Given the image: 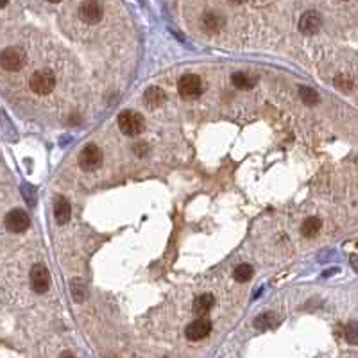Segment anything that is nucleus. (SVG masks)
<instances>
[{
  "instance_id": "nucleus-4",
  "label": "nucleus",
  "mask_w": 358,
  "mask_h": 358,
  "mask_svg": "<svg viewBox=\"0 0 358 358\" xmlns=\"http://www.w3.org/2000/svg\"><path fill=\"white\" fill-rule=\"evenodd\" d=\"M100 163H102V151L95 143L86 145L79 154V165L83 170H95L97 167H100Z\"/></svg>"
},
{
  "instance_id": "nucleus-9",
  "label": "nucleus",
  "mask_w": 358,
  "mask_h": 358,
  "mask_svg": "<svg viewBox=\"0 0 358 358\" xmlns=\"http://www.w3.org/2000/svg\"><path fill=\"white\" fill-rule=\"evenodd\" d=\"M5 226L13 233H22L31 226V219L24 210H11L5 217Z\"/></svg>"
},
{
  "instance_id": "nucleus-3",
  "label": "nucleus",
  "mask_w": 358,
  "mask_h": 358,
  "mask_svg": "<svg viewBox=\"0 0 358 358\" xmlns=\"http://www.w3.org/2000/svg\"><path fill=\"white\" fill-rule=\"evenodd\" d=\"M177 90H179V95L183 98H195L202 94V81L199 75L195 74H187L179 79V84H177Z\"/></svg>"
},
{
  "instance_id": "nucleus-8",
  "label": "nucleus",
  "mask_w": 358,
  "mask_h": 358,
  "mask_svg": "<svg viewBox=\"0 0 358 358\" xmlns=\"http://www.w3.org/2000/svg\"><path fill=\"white\" fill-rule=\"evenodd\" d=\"M104 16V7L100 2H83L79 5V18L86 24H98Z\"/></svg>"
},
{
  "instance_id": "nucleus-20",
  "label": "nucleus",
  "mask_w": 358,
  "mask_h": 358,
  "mask_svg": "<svg viewBox=\"0 0 358 358\" xmlns=\"http://www.w3.org/2000/svg\"><path fill=\"white\" fill-rule=\"evenodd\" d=\"M344 339L348 344H353L357 346L358 344V323H349L346 324V328H344Z\"/></svg>"
},
{
  "instance_id": "nucleus-17",
  "label": "nucleus",
  "mask_w": 358,
  "mask_h": 358,
  "mask_svg": "<svg viewBox=\"0 0 358 358\" xmlns=\"http://www.w3.org/2000/svg\"><path fill=\"white\" fill-rule=\"evenodd\" d=\"M276 324H278V317H276L274 314H270V312H265V314L258 315L255 319V328H258V329L274 328Z\"/></svg>"
},
{
  "instance_id": "nucleus-23",
  "label": "nucleus",
  "mask_w": 358,
  "mask_h": 358,
  "mask_svg": "<svg viewBox=\"0 0 358 358\" xmlns=\"http://www.w3.org/2000/svg\"><path fill=\"white\" fill-rule=\"evenodd\" d=\"M22 194H24L25 201H29V204H31V206H34V202H36V194H34V188L31 187V185H24V187H22Z\"/></svg>"
},
{
  "instance_id": "nucleus-6",
  "label": "nucleus",
  "mask_w": 358,
  "mask_h": 358,
  "mask_svg": "<svg viewBox=\"0 0 358 358\" xmlns=\"http://www.w3.org/2000/svg\"><path fill=\"white\" fill-rule=\"evenodd\" d=\"M210 333H211V321L202 319V317H199V319L190 323L187 328H185V335H187V339L192 340V342L206 339Z\"/></svg>"
},
{
  "instance_id": "nucleus-15",
  "label": "nucleus",
  "mask_w": 358,
  "mask_h": 358,
  "mask_svg": "<svg viewBox=\"0 0 358 358\" xmlns=\"http://www.w3.org/2000/svg\"><path fill=\"white\" fill-rule=\"evenodd\" d=\"M70 294L75 299V303H83L86 297H88V289L84 285L83 280H72L70 283Z\"/></svg>"
},
{
  "instance_id": "nucleus-2",
  "label": "nucleus",
  "mask_w": 358,
  "mask_h": 358,
  "mask_svg": "<svg viewBox=\"0 0 358 358\" xmlns=\"http://www.w3.org/2000/svg\"><path fill=\"white\" fill-rule=\"evenodd\" d=\"M143 118L140 113H134V111H122L118 115V128L124 134L128 136H138L140 132L143 131Z\"/></svg>"
},
{
  "instance_id": "nucleus-12",
  "label": "nucleus",
  "mask_w": 358,
  "mask_h": 358,
  "mask_svg": "<svg viewBox=\"0 0 358 358\" xmlns=\"http://www.w3.org/2000/svg\"><path fill=\"white\" fill-rule=\"evenodd\" d=\"M70 215H72V208H70V202L65 199L63 195L56 197L54 202V217L58 224H66L70 221Z\"/></svg>"
},
{
  "instance_id": "nucleus-10",
  "label": "nucleus",
  "mask_w": 358,
  "mask_h": 358,
  "mask_svg": "<svg viewBox=\"0 0 358 358\" xmlns=\"http://www.w3.org/2000/svg\"><path fill=\"white\" fill-rule=\"evenodd\" d=\"M321 16L315 11H306L299 18V31L303 34H315L321 29Z\"/></svg>"
},
{
  "instance_id": "nucleus-24",
  "label": "nucleus",
  "mask_w": 358,
  "mask_h": 358,
  "mask_svg": "<svg viewBox=\"0 0 358 358\" xmlns=\"http://www.w3.org/2000/svg\"><path fill=\"white\" fill-rule=\"evenodd\" d=\"M351 265H353V269L358 272V255H353V256H351Z\"/></svg>"
},
{
  "instance_id": "nucleus-18",
  "label": "nucleus",
  "mask_w": 358,
  "mask_h": 358,
  "mask_svg": "<svg viewBox=\"0 0 358 358\" xmlns=\"http://www.w3.org/2000/svg\"><path fill=\"white\" fill-rule=\"evenodd\" d=\"M231 83L235 84L236 88H240V90H251L256 84L255 79L249 77L247 74H242V72H236V74L231 75Z\"/></svg>"
},
{
  "instance_id": "nucleus-19",
  "label": "nucleus",
  "mask_w": 358,
  "mask_h": 358,
  "mask_svg": "<svg viewBox=\"0 0 358 358\" xmlns=\"http://www.w3.org/2000/svg\"><path fill=\"white\" fill-rule=\"evenodd\" d=\"M251 278H253V267H251V265L242 263L235 269V280L238 281V283H245V281H249Z\"/></svg>"
},
{
  "instance_id": "nucleus-22",
  "label": "nucleus",
  "mask_w": 358,
  "mask_h": 358,
  "mask_svg": "<svg viewBox=\"0 0 358 358\" xmlns=\"http://www.w3.org/2000/svg\"><path fill=\"white\" fill-rule=\"evenodd\" d=\"M333 83H335V86L339 90H342V92H351V90H353V83L346 77H340V75L339 77H335Z\"/></svg>"
},
{
  "instance_id": "nucleus-13",
  "label": "nucleus",
  "mask_w": 358,
  "mask_h": 358,
  "mask_svg": "<svg viewBox=\"0 0 358 358\" xmlns=\"http://www.w3.org/2000/svg\"><path fill=\"white\" fill-rule=\"evenodd\" d=\"M213 304H215L213 295H211V294H202V295H199L195 301H194V306H192V310H194V314H197V315H206L208 312L213 308Z\"/></svg>"
},
{
  "instance_id": "nucleus-7",
  "label": "nucleus",
  "mask_w": 358,
  "mask_h": 358,
  "mask_svg": "<svg viewBox=\"0 0 358 358\" xmlns=\"http://www.w3.org/2000/svg\"><path fill=\"white\" fill-rule=\"evenodd\" d=\"M0 65L5 72H16L24 66V52L15 49V47L5 49L0 56Z\"/></svg>"
},
{
  "instance_id": "nucleus-14",
  "label": "nucleus",
  "mask_w": 358,
  "mask_h": 358,
  "mask_svg": "<svg viewBox=\"0 0 358 358\" xmlns=\"http://www.w3.org/2000/svg\"><path fill=\"white\" fill-rule=\"evenodd\" d=\"M143 98H145V104H147V106L156 108V106H160V104L165 102L167 95H165V92H163L162 88H158V86H151V88L145 90Z\"/></svg>"
},
{
  "instance_id": "nucleus-5",
  "label": "nucleus",
  "mask_w": 358,
  "mask_h": 358,
  "mask_svg": "<svg viewBox=\"0 0 358 358\" xmlns=\"http://www.w3.org/2000/svg\"><path fill=\"white\" fill-rule=\"evenodd\" d=\"M29 280H31V287L34 292L38 294H43L47 292L50 287V274L47 267L45 265H34L33 269H31V274H29Z\"/></svg>"
},
{
  "instance_id": "nucleus-1",
  "label": "nucleus",
  "mask_w": 358,
  "mask_h": 358,
  "mask_svg": "<svg viewBox=\"0 0 358 358\" xmlns=\"http://www.w3.org/2000/svg\"><path fill=\"white\" fill-rule=\"evenodd\" d=\"M29 88L36 95H49L56 88V75L52 74V70H36L29 77Z\"/></svg>"
},
{
  "instance_id": "nucleus-21",
  "label": "nucleus",
  "mask_w": 358,
  "mask_h": 358,
  "mask_svg": "<svg viewBox=\"0 0 358 358\" xmlns=\"http://www.w3.org/2000/svg\"><path fill=\"white\" fill-rule=\"evenodd\" d=\"M299 97H301V100H303L304 104L312 106V104L317 102L319 95H317V92H315L314 88H308V86H299Z\"/></svg>"
},
{
  "instance_id": "nucleus-25",
  "label": "nucleus",
  "mask_w": 358,
  "mask_h": 358,
  "mask_svg": "<svg viewBox=\"0 0 358 358\" xmlns=\"http://www.w3.org/2000/svg\"><path fill=\"white\" fill-rule=\"evenodd\" d=\"M59 358H75V357H74V355H72V353H70V351H65V353L61 355V357H59Z\"/></svg>"
},
{
  "instance_id": "nucleus-16",
  "label": "nucleus",
  "mask_w": 358,
  "mask_h": 358,
  "mask_svg": "<svg viewBox=\"0 0 358 358\" xmlns=\"http://www.w3.org/2000/svg\"><path fill=\"white\" fill-rule=\"evenodd\" d=\"M321 226H323V224H321V221L317 217H310V219H306V221L303 222L301 233H303V236H306V238H312V236H315L319 233Z\"/></svg>"
},
{
  "instance_id": "nucleus-11",
  "label": "nucleus",
  "mask_w": 358,
  "mask_h": 358,
  "mask_svg": "<svg viewBox=\"0 0 358 358\" xmlns=\"http://www.w3.org/2000/svg\"><path fill=\"white\" fill-rule=\"evenodd\" d=\"M201 25L208 34H215V33H219V31L224 27V18H222L219 13H215V11H206V13L202 15Z\"/></svg>"
}]
</instances>
